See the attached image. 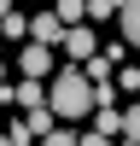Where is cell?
<instances>
[{"label":"cell","mask_w":140,"mask_h":146,"mask_svg":"<svg viewBox=\"0 0 140 146\" xmlns=\"http://www.w3.org/2000/svg\"><path fill=\"white\" fill-rule=\"evenodd\" d=\"M53 12L64 23H82V18H88V0H53Z\"/></svg>","instance_id":"obj_9"},{"label":"cell","mask_w":140,"mask_h":146,"mask_svg":"<svg viewBox=\"0 0 140 146\" xmlns=\"http://www.w3.org/2000/svg\"><path fill=\"white\" fill-rule=\"evenodd\" d=\"M58 47L70 53V64H88V58L99 53V35H93L88 23H64V35H58Z\"/></svg>","instance_id":"obj_2"},{"label":"cell","mask_w":140,"mask_h":146,"mask_svg":"<svg viewBox=\"0 0 140 146\" xmlns=\"http://www.w3.org/2000/svg\"><path fill=\"white\" fill-rule=\"evenodd\" d=\"M76 146H111V135H99V129H88V135H76Z\"/></svg>","instance_id":"obj_13"},{"label":"cell","mask_w":140,"mask_h":146,"mask_svg":"<svg viewBox=\"0 0 140 146\" xmlns=\"http://www.w3.org/2000/svg\"><path fill=\"white\" fill-rule=\"evenodd\" d=\"M6 12H12V0H0V18H6Z\"/></svg>","instance_id":"obj_15"},{"label":"cell","mask_w":140,"mask_h":146,"mask_svg":"<svg viewBox=\"0 0 140 146\" xmlns=\"http://www.w3.org/2000/svg\"><path fill=\"white\" fill-rule=\"evenodd\" d=\"M93 129H99V135H123V117H117V105H93Z\"/></svg>","instance_id":"obj_7"},{"label":"cell","mask_w":140,"mask_h":146,"mask_svg":"<svg viewBox=\"0 0 140 146\" xmlns=\"http://www.w3.org/2000/svg\"><path fill=\"white\" fill-rule=\"evenodd\" d=\"M0 35H6V41H29V18H23L18 6H12L6 18H0Z\"/></svg>","instance_id":"obj_8"},{"label":"cell","mask_w":140,"mask_h":146,"mask_svg":"<svg viewBox=\"0 0 140 146\" xmlns=\"http://www.w3.org/2000/svg\"><path fill=\"white\" fill-rule=\"evenodd\" d=\"M0 82H6V58H0Z\"/></svg>","instance_id":"obj_17"},{"label":"cell","mask_w":140,"mask_h":146,"mask_svg":"<svg viewBox=\"0 0 140 146\" xmlns=\"http://www.w3.org/2000/svg\"><path fill=\"white\" fill-rule=\"evenodd\" d=\"M47 105H53V117H58V123H82V117L93 111V82L82 76V64H64V70L53 76Z\"/></svg>","instance_id":"obj_1"},{"label":"cell","mask_w":140,"mask_h":146,"mask_svg":"<svg viewBox=\"0 0 140 146\" xmlns=\"http://www.w3.org/2000/svg\"><path fill=\"white\" fill-rule=\"evenodd\" d=\"M117 23H123L128 47H140V0H123V6H117Z\"/></svg>","instance_id":"obj_6"},{"label":"cell","mask_w":140,"mask_h":146,"mask_svg":"<svg viewBox=\"0 0 140 146\" xmlns=\"http://www.w3.org/2000/svg\"><path fill=\"white\" fill-rule=\"evenodd\" d=\"M41 146H76V135H70L64 123H53V129H47V135H41Z\"/></svg>","instance_id":"obj_10"},{"label":"cell","mask_w":140,"mask_h":146,"mask_svg":"<svg viewBox=\"0 0 140 146\" xmlns=\"http://www.w3.org/2000/svg\"><path fill=\"white\" fill-rule=\"evenodd\" d=\"M117 88H140V64H128L123 76H117Z\"/></svg>","instance_id":"obj_14"},{"label":"cell","mask_w":140,"mask_h":146,"mask_svg":"<svg viewBox=\"0 0 140 146\" xmlns=\"http://www.w3.org/2000/svg\"><path fill=\"white\" fill-rule=\"evenodd\" d=\"M123 135H128V140H140V100L123 111Z\"/></svg>","instance_id":"obj_11"},{"label":"cell","mask_w":140,"mask_h":146,"mask_svg":"<svg viewBox=\"0 0 140 146\" xmlns=\"http://www.w3.org/2000/svg\"><path fill=\"white\" fill-rule=\"evenodd\" d=\"M18 70H23V76H47V70H53V47H47V41H23Z\"/></svg>","instance_id":"obj_3"},{"label":"cell","mask_w":140,"mask_h":146,"mask_svg":"<svg viewBox=\"0 0 140 146\" xmlns=\"http://www.w3.org/2000/svg\"><path fill=\"white\" fill-rule=\"evenodd\" d=\"M117 6L123 0H88V18H117Z\"/></svg>","instance_id":"obj_12"},{"label":"cell","mask_w":140,"mask_h":146,"mask_svg":"<svg viewBox=\"0 0 140 146\" xmlns=\"http://www.w3.org/2000/svg\"><path fill=\"white\" fill-rule=\"evenodd\" d=\"M12 105H18V111H29V105H47V88H41V76H23L18 88H12Z\"/></svg>","instance_id":"obj_5"},{"label":"cell","mask_w":140,"mask_h":146,"mask_svg":"<svg viewBox=\"0 0 140 146\" xmlns=\"http://www.w3.org/2000/svg\"><path fill=\"white\" fill-rule=\"evenodd\" d=\"M58 35H64V18H58V12H35V18H29V41L58 47Z\"/></svg>","instance_id":"obj_4"},{"label":"cell","mask_w":140,"mask_h":146,"mask_svg":"<svg viewBox=\"0 0 140 146\" xmlns=\"http://www.w3.org/2000/svg\"><path fill=\"white\" fill-rule=\"evenodd\" d=\"M0 146H18V140H12V135H0Z\"/></svg>","instance_id":"obj_16"}]
</instances>
